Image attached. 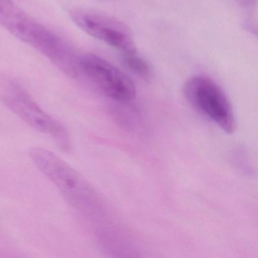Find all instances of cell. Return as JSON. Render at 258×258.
<instances>
[{
    "mask_svg": "<svg viewBox=\"0 0 258 258\" xmlns=\"http://www.w3.org/2000/svg\"><path fill=\"white\" fill-rule=\"evenodd\" d=\"M0 25L12 35L50 60L69 76L79 75V59L73 48L53 31L28 16L13 0H0Z\"/></svg>",
    "mask_w": 258,
    "mask_h": 258,
    "instance_id": "obj_1",
    "label": "cell"
},
{
    "mask_svg": "<svg viewBox=\"0 0 258 258\" xmlns=\"http://www.w3.org/2000/svg\"><path fill=\"white\" fill-rule=\"evenodd\" d=\"M30 156L38 170L74 208L85 214L96 212L99 205L96 194L86 179L73 167L44 148H32Z\"/></svg>",
    "mask_w": 258,
    "mask_h": 258,
    "instance_id": "obj_2",
    "label": "cell"
},
{
    "mask_svg": "<svg viewBox=\"0 0 258 258\" xmlns=\"http://www.w3.org/2000/svg\"><path fill=\"white\" fill-rule=\"evenodd\" d=\"M0 100L31 127L50 137L60 149L66 152L71 150L72 140L66 127L45 112L16 80L0 79Z\"/></svg>",
    "mask_w": 258,
    "mask_h": 258,
    "instance_id": "obj_3",
    "label": "cell"
},
{
    "mask_svg": "<svg viewBox=\"0 0 258 258\" xmlns=\"http://www.w3.org/2000/svg\"><path fill=\"white\" fill-rule=\"evenodd\" d=\"M188 103L228 134H233L236 121L232 105L221 87L209 77L197 75L183 87Z\"/></svg>",
    "mask_w": 258,
    "mask_h": 258,
    "instance_id": "obj_4",
    "label": "cell"
},
{
    "mask_svg": "<svg viewBox=\"0 0 258 258\" xmlns=\"http://www.w3.org/2000/svg\"><path fill=\"white\" fill-rule=\"evenodd\" d=\"M80 74L113 100L127 103L135 99L137 90L131 78L102 57L93 54L80 56Z\"/></svg>",
    "mask_w": 258,
    "mask_h": 258,
    "instance_id": "obj_5",
    "label": "cell"
},
{
    "mask_svg": "<svg viewBox=\"0 0 258 258\" xmlns=\"http://www.w3.org/2000/svg\"><path fill=\"white\" fill-rule=\"evenodd\" d=\"M71 17L84 32L111 47L122 52L136 49L131 28L119 19L90 10H73Z\"/></svg>",
    "mask_w": 258,
    "mask_h": 258,
    "instance_id": "obj_6",
    "label": "cell"
},
{
    "mask_svg": "<svg viewBox=\"0 0 258 258\" xmlns=\"http://www.w3.org/2000/svg\"><path fill=\"white\" fill-rule=\"evenodd\" d=\"M122 61L128 70L139 76L147 78L152 73L149 63L137 52L136 49L123 52Z\"/></svg>",
    "mask_w": 258,
    "mask_h": 258,
    "instance_id": "obj_7",
    "label": "cell"
}]
</instances>
